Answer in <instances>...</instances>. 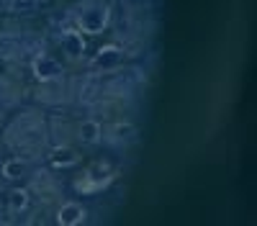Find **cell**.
Instances as JSON below:
<instances>
[{"label":"cell","instance_id":"5","mask_svg":"<svg viewBox=\"0 0 257 226\" xmlns=\"http://www.w3.org/2000/svg\"><path fill=\"white\" fill-rule=\"evenodd\" d=\"M85 216V205L82 203H77V200H67V203H62L59 205V211H57V223H62V226H75V223H80Z\"/></svg>","mask_w":257,"mask_h":226},{"label":"cell","instance_id":"8","mask_svg":"<svg viewBox=\"0 0 257 226\" xmlns=\"http://www.w3.org/2000/svg\"><path fill=\"white\" fill-rule=\"evenodd\" d=\"M29 203H31V193H29L26 188H13V190L8 193V211H11L13 216L24 213V211L29 208Z\"/></svg>","mask_w":257,"mask_h":226},{"label":"cell","instance_id":"2","mask_svg":"<svg viewBox=\"0 0 257 226\" xmlns=\"http://www.w3.org/2000/svg\"><path fill=\"white\" fill-rule=\"evenodd\" d=\"M121 62H123V49L118 44H103L90 59V70L93 72H113Z\"/></svg>","mask_w":257,"mask_h":226},{"label":"cell","instance_id":"10","mask_svg":"<svg viewBox=\"0 0 257 226\" xmlns=\"http://www.w3.org/2000/svg\"><path fill=\"white\" fill-rule=\"evenodd\" d=\"M26 175V162L21 157H11L3 162V177L6 180H21Z\"/></svg>","mask_w":257,"mask_h":226},{"label":"cell","instance_id":"4","mask_svg":"<svg viewBox=\"0 0 257 226\" xmlns=\"http://www.w3.org/2000/svg\"><path fill=\"white\" fill-rule=\"evenodd\" d=\"M113 180V170H111V164L108 162H95L93 167L85 172V180H80L77 182V188L80 190H88V193H93V190H100V188H105Z\"/></svg>","mask_w":257,"mask_h":226},{"label":"cell","instance_id":"6","mask_svg":"<svg viewBox=\"0 0 257 226\" xmlns=\"http://www.w3.org/2000/svg\"><path fill=\"white\" fill-rule=\"evenodd\" d=\"M80 162V152L72 149V147H57L52 154H49V164L57 170H67V167H75Z\"/></svg>","mask_w":257,"mask_h":226},{"label":"cell","instance_id":"7","mask_svg":"<svg viewBox=\"0 0 257 226\" xmlns=\"http://www.w3.org/2000/svg\"><path fill=\"white\" fill-rule=\"evenodd\" d=\"M62 44H64V54H67L70 59H80L82 52H85V39H82V34H80V31H72V29L64 31Z\"/></svg>","mask_w":257,"mask_h":226},{"label":"cell","instance_id":"9","mask_svg":"<svg viewBox=\"0 0 257 226\" xmlns=\"http://www.w3.org/2000/svg\"><path fill=\"white\" fill-rule=\"evenodd\" d=\"M100 123L98 121H93V118H88V121H82L80 126H77V139L82 141V144H98L100 141Z\"/></svg>","mask_w":257,"mask_h":226},{"label":"cell","instance_id":"11","mask_svg":"<svg viewBox=\"0 0 257 226\" xmlns=\"http://www.w3.org/2000/svg\"><path fill=\"white\" fill-rule=\"evenodd\" d=\"M137 136V126L128 121H116L111 126V139L113 141H132Z\"/></svg>","mask_w":257,"mask_h":226},{"label":"cell","instance_id":"1","mask_svg":"<svg viewBox=\"0 0 257 226\" xmlns=\"http://www.w3.org/2000/svg\"><path fill=\"white\" fill-rule=\"evenodd\" d=\"M111 24V8L105 3H95L90 8H85L77 16V31L80 34H103Z\"/></svg>","mask_w":257,"mask_h":226},{"label":"cell","instance_id":"3","mask_svg":"<svg viewBox=\"0 0 257 226\" xmlns=\"http://www.w3.org/2000/svg\"><path fill=\"white\" fill-rule=\"evenodd\" d=\"M31 72H34V77L41 80V82H54V80H59V77L64 75L62 65H59L52 54H47V52H41V54H36V57L31 59Z\"/></svg>","mask_w":257,"mask_h":226}]
</instances>
